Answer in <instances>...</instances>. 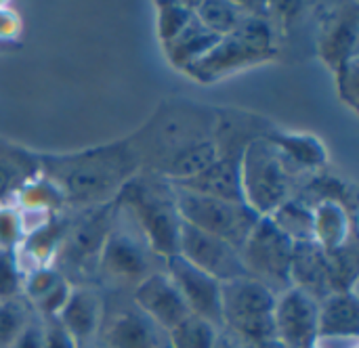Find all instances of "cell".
Segmentation results:
<instances>
[{"label": "cell", "instance_id": "obj_9", "mask_svg": "<svg viewBox=\"0 0 359 348\" xmlns=\"http://www.w3.org/2000/svg\"><path fill=\"white\" fill-rule=\"evenodd\" d=\"M294 242H290L269 216H261L246 237L240 254L248 277L269 288L276 296L292 288L290 263Z\"/></svg>", "mask_w": 359, "mask_h": 348}, {"label": "cell", "instance_id": "obj_16", "mask_svg": "<svg viewBox=\"0 0 359 348\" xmlns=\"http://www.w3.org/2000/svg\"><path fill=\"white\" fill-rule=\"evenodd\" d=\"M267 61H273V59L257 53L255 48L244 44L238 36L229 34V36H223L202 59H198L183 71L200 84H215L227 76H233L255 65H263Z\"/></svg>", "mask_w": 359, "mask_h": 348}, {"label": "cell", "instance_id": "obj_31", "mask_svg": "<svg viewBox=\"0 0 359 348\" xmlns=\"http://www.w3.org/2000/svg\"><path fill=\"white\" fill-rule=\"evenodd\" d=\"M34 315L36 313L23 296L0 302V348L13 347Z\"/></svg>", "mask_w": 359, "mask_h": 348}, {"label": "cell", "instance_id": "obj_10", "mask_svg": "<svg viewBox=\"0 0 359 348\" xmlns=\"http://www.w3.org/2000/svg\"><path fill=\"white\" fill-rule=\"evenodd\" d=\"M179 256H183L187 263H191L219 284H227L246 275L240 250L215 235L185 225L183 221L179 235Z\"/></svg>", "mask_w": 359, "mask_h": 348}, {"label": "cell", "instance_id": "obj_23", "mask_svg": "<svg viewBox=\"0 0 359 348\" xmlns=\"http://www.w3.org/2000/svg\"><path fill=\"white\" fill-rule=\"evenodd\" d=\"M313 244H318L324 252H334L345 248L353 239V214L337 204L322 202L313 208Z\"/></svg>", "mask_w": 359, "mask_h": 348}, {"label": "cell", "instance_id": "obj_8", "mask_svg": "<svg viewBox=\"0 0 359 348\" xmlns=\"http://www.w3.org/2000/svg\"><path fill=\"white\" fill-rule=\"evenodd\" d=\"M175 187V185H172ZM177 210L185 225H191L208 235H215L236 250H242L246 237L261 216H257L244 202H227L187 189L175 187Z\"/></svg>", "mask_w": 359, "mask_h": 348}, {"label": "cell", "instance_id": "obj_25", "mask_svg": "<svg viewBox=\"0 0 359 348\" xmlns=\"http://www.w3.org/2000/svg\"><path fill=\"white\" fill-rule=\"evenodd\" d=\"M294 195L309 208L322 202H337L345 206L351 214H355V189L347 181L328 172H316Z\"/></svg>", "mask_w": 359, "mask_h": 348}, {"label": "cell", "instance_id": "obj_5", "mask_svg": "<svg viewBox=\"0 0 359 348\" xmlns=\"http://www.w3.org/2000/svg\"><path fill=\"white\" fill-rule=\"evenodd\" d=\"M297 172L267 139V134L252 139L240 158L242 200L257 216H269L286 200H290L297 183Z\"/></svg>", "mask_w": 359, "mask_h": 348}, {"label": "cell", "instance_id": "obj_18", "mask_svg": "<svg viewBox=\"0 0 359 348\" xmlns=\"http://www.w3.org/2000/svg\"><path fill=\"white\" fill-rule=\"evenodd\" d=\"M240 158L242 155H236V153H223L194 179L172 183V185L187 189L191 193H200V195H208L217 200L244 202L242 183H240Z\"/></svg>", "mask_w": 359, "mask_h": 348}, {"label": "cell", "instance_id": "obj_41", "mask_svg": "<svg viewBox=\"0 0 359 348\" xmlns=\"http://www.w3.org/2000/svg\"><path fill=\"white\" fill-rule=\"evenodd\" d=\"M80 348H88V347H80Z\"/></svg>", "mask_w": 359, "mask_h": 348}, {"label": "cell", "instance_id": "obj_39", "mask_svg": "<svg viewBox=\"0 0 359 348\" xmlns=\"http://www.w3.org/2000/svg\"><path fill=\"white\" fill-rule=\"evenodd\" d=\"M215 348H236V347H233V344H231V342L221 334V338H219V342H217V347Z\"/></svg>", "mask_w": 359, "mask_h": 348}, {"label": "cell", "instance_id": "obj_6", "mask_svg": "<svg viewBox=\"0 0 359 348\" xmlns=\"http://www.w3.org/2000/svg\"><path fill=\"white\" fill-rule=\"evenodd\" d=\"M114 218L116 204L109 202L103 206L78 210V214L67 221L53 267L69 284L74 275L86 279L88 275L97 273V263L114 227Z\"/></svg>", "mask_w": 359, "mask_h": 348}, {"label": "cell", "instance_id": "obj_7", "mask_svg": "<svg viewBox=\"0 0 359 348\" xmlns=\"http://www.w3.org/2000/svg\"><path fill=\"white\" fill-rule=\"evenodd\" d=\"M156 258L158 256L149 250L133 218L116 206L114 227L101 250L95 275L116 288H135L147 275L158 271L154 263Z\"/></svg>", "mask_w": 359, "mask_h": 348}, {"label": "cell", "instance_id": "obj_19", "mask_svg": "<svg viewBox=\"0 0 359 348\" xmlns=\"http://www.w3.org/2000/svg\"><path fill=\"white\" fill-rule=\"evenodd\" d=\"M40 174L36 151L0 137V206L13 204L19 191Z\"/></svg>", "mask_w": 359, "mask_h": 348}, {"label": "cell", "instance_id": "obj_32", "mask_svg": "<svg viewBox=\"0 0 359 348\" xmlns=\"http://www.w3.org/2000/svg\"><path fill=\"white\" fill-rule=\"evenodd\" d=\"M65 277L50 265V267H38V269H32L23 275V290H21V296L34 305L38 302L42 296H46L50 290H55Z\"/></svg>", "mask_w": 359, "mask_h": 348}, {"label": "cell", "instance_id": "obj_3", "mask_svg": "<svg viewBox=\"0 0 359 348\" xmlns=\"http://www.w3.org/2000/svg\"><path fill=\"white\" fill-rule=\"evenodd\" d=\"M114 204L133 218L158 258L166 260L179 254L181 216L175 187L168 179L151 170H141L122 187Z\"/></svg>", "mask_w": 359, "mask_h": 348}, {"label": "cell", "instance_id": "obj_24", "mask_svg": "<svg viewBox=\"0 0 359 348\" xmlns=\"http://www.w3.org/2000/svg\"><path fill=\"white\" fill-rule=\"evenodd\" d=\"M221 40V36L212 34L210 29H206L196 17L189 21V25L168 44H164V55L168 59V63L177 69H187L191 63H196L198 59H202L217 42Z\"/></svg>", "mask_w": 359, "mask_h": 348}, {"label": "cell", "instance_id": "obj_13", "mask_svg": "<svg viewBox=\"0 0 359 348\" xmlns=\"http://www.w3.org/2000/svg\"><path fill=\"white\" fill-rule=\"evenodd\" d=\"M359 42V15L355 4H343L337 8L324 11L320 19L318 34V55L332 69L358 61Z\"/></svg>", "mask_w": 359, "mask_h": 348}, {"label": "cell", "instance_id": "obj_29", "mask_svg": "<svg viewBox=\"0 0 359 348\" xmlns=\"http://www.w3.org/2000/svg\"><path fill=\"white\" fill-rule=\"evenodd\" d=\"M328 275H330V294L334 292H358V248L355 242L347 244L341 250L326 252Z\"/></svg>", "mask_w": 359, "mask_h": 348}, {"label": "cell", "instance_id": "obj_2", "mask_svg": "<svg viewBox=\"0 0 359 348\" xmlns=\"http://www.w3.org/2000/svg\"><path fill=\"white\" fill-rule=\"evenodd\" d=\"M219 107L172 101L156 109L151 120L130 139L143 170L162 174L185 151L215 139Z\"/></svg>", "mask_w": 359, "mask_h": 348}, {"label": "cell", "instance_id": "obj_33", "mask_svg": "<svg viewBox=\"0 0 359 348\" xmlns=\"http://www.w3.org/2000/svg\"><path fill=\"white\" fill-rule=\"evenodd\" d=\"M23 275L25 273L19 265L17 252L0 250V302L21 296Z\"/></svg>", "mask_w": 359, "mask_h": 348}, {"label": "cell", "instance_id": "obj_14", "mask_svg": "<svg viewBox=\"0 0 359 348\" xmlns=\"http://www.w3.org/2000/svg\"><path fill=\"white\" fill-rule=\"evenodd\" d=\"M97 336L103 348H168L166 332L143 315L133 300L107 315L103 313Z\"/></svg>", "mask_w": 359, "mask_h": 348}, {"label": "cell", "instance_id": "obj_22", "mask_svg": "<svg viewBox=\"0 0 359 348\" xmlns=\"http://www.w3.org/2000/svg\"><path fill=\"white\" fill-rule=\"evenodd\" d=\"M320 338H358L359 300L358 292H334L318 305Z\"/></svg>", "mask_w": 359, "mask_h": 348}, {"label": "cell", "instance_id": "obj_34", "mask_svg": "<svg viewBox=\"0 0 359 348\" xmlns=\"http://www.w3.org/2000/svg\"><path fill=\"white\" fill-rule=\"evenodd\" d=\"M23 237V225L17 208L13 204L0 206V250L17 252Z\"/></svg>", "mask_w": 359, "mask_h": 348}, {"label": "cell", "instance_id": "obj_11", "mask_svg": "<svg viewBox=\"0 0 359 348\" xmlns=\"http://www.w3.org/2000/svg\"><path fill=\"white\" fill-rule=\"evenodd\" d=\"M318 300L299 288L278 294L273 311L276 338L284 348H313L318 334Z\"/></svg>", "mask_w": 359, "mask_h": 348}, {"label": "cell", "instance_id": "obj_30", "mask_svg": "<svg viewBox=\"0 0 359 348\" xmlns=\"http://www.w3.org/2000/svg\"><path fill=\"white\" fill-rule=\"evenodd\" d=\"M156 27L160 44H168L175 40L196 17L194 2H177V0H160L156 2Z\"/></svg>", "mask_w": 359, "mask_h": 348}, {"label": "cell", "instance_id": "obj_38", "mask_svg": "<svg viewBox=\"0 0 359 348\" xmlns=\"http://www.w3.org/2000/svg\"><path fill=\"white\" fill-rule=\"evenodd\" d=\"M44 347V330H42V319L34 315L25 330L19 334L15 344L11 348H42Z\"/></svg>", "mask_w": 359, "mask_h": 348}, {"label": "cell", "instance_id": "obj_12", "mask_svg": "<svg viewBox=\"0 0 359 348\" xmlns=\"http://www.w3.org/2000/svg\"><path fill=\"white\" fill-rule=\"evenodd\" d=\"M164 271L172 279L191 315L202 317L221 330V286L217 279L175 254L164 260Z\"/></svg>", "mask_w": 359, "mask_h": 348}, {"label": "cell", "instance_id": "obj_37", "mask_svg": "<svg viewBox=\"0 0 359 348\" xmlns=\"http://www.w3.org/2000/svg\"><path fill=\"white\" fill-rule=\"evenodd\" d=\"M44 347L42 348H80L78 342L61 328L57 319H42Z\"/></svg>", "mask_w": 359, "mask_h": 348}, {"label": "cell", "instance_id": "obj_15", "mask_svg": "<svg viewBox=\"0 0 359 348\" xmlns=\"http://www.w3.org/2000/svg\"><path fill=\"white\" fill-rule=\"evenodd\" d=\"M130 300L166 334L187 315H191L172 279L166 275L164 267L147 275L139 286H135Z\"/></svg>", "mask_w": 359, "mask_h": 348}, {"label": "cell", "instance_id": "obj_17", "mask_svg": "<svg viewBox=\"0 0 359 348\" xmlns=\"http://www.w3.org/2000/svg\"><path fill=\"white\" fill-rule=\"evenodd\" d=\"M103 313L105 307L101 296L90 286L76 284L72 286L69 296L57 315V321L78 342V347H88V342L99 334Z\"/></svg>", "mask_w": 359, "mask_h": 348}, {"label": "cell", "instance_id": "obj_21", "mask_svg": "<svg viewBox=\"0 0 359 348\" xmlns=\"http://www.w3.org/2000/svg\"><path fill=\"white\" fill-rule=\"evenodd\" d=\"M267 139L280 149V153L286 158V162L292 166L297 174L309 172H322L328 164V151L322 145V141L307 132H286L280 128H271L267 132Z\"/></svg>", "mask_w": 359, "mask_h": 348}, {"label": "cell", "instance_id": "obj_36", "mask_svg": "<svg viewBox=\"0 0 359 348\" xmlns=\"http://www.w3.org/2000/svg\"><path fill=\"white\" fill-rule=\"evenodd\" d=\"M21 29H23V21H21L19 13L11 4L0 2V44L19 48L21 46V42H19Z\"/></svg>", "mask_w": 359, "mask_h": 348}, {"label": "cell", "instance_id": "obj_26", "mask_svg": "<svg viewBox=\"0 0 359 348\" xmlns=\"http://www.w3.org/2000/svg\"><path fill=\"white\" fill-rule=\"evenodd\" d=\"M271 223L294 244L313 242V210L297 195L286 200L269 214Z\"/></svg>", "mask_w": 359, "mask_h": 348}, {"label": "cell", "instance_id": "obj_35", "mask_svg": "<svg viewBox=\"0 0 359 348\" xmlns=\"http://www.w3.org/2000/svg\"><path fill=\"white\" fill-rule=\"evenodd\" d=\"M359 67L358 61H351L347 65H343L341 69L334 71V84H337V92L339 99L351 109L358 111L359 105Z\"/></svg>", "mask_w": 359, "mask_h": 348}, {"label": "cell", "instance_id": "obj_27", "mask_svg": "<svg viewBox=\"0 0 359 348\" xmlns=\"http://www.w3.org/2000/svg\"><path fill=\"white\" fill-rule=\"evenodd\" d=\"M166 338L168 348H215L221 338V330L202 317L187 315L166 334Z\"/></svg>", "mask_w": 359, "mask_h": 348}, {"label": "cell", "instance_id": "obj_40", "mask_svg": "<svg viewBox=\"0 0 359 348\" xmlns=\"http://www.w3.org/2000/svg\"><path fill=\"white\" fill-rule=\"evenodd\" d=\"M6 50H15V46H6V44H0V53H6Z\"/></svg>", "mask_w": 359, "mask_h": 348}, {"label": "cell", "instance_id": "obj_4", "mask_svg": "<svg viewBox=\"0 0 359 348\" xmlns=\"http://www.w3.org/2000/svg\"><path fill=\"white\" fill-rule=\"evenodd\" d=\"M276 294L244 275L221 286V334L236 348H284L276 338Z\"/></svg>", "mask_w": 359, "mask_h": 348}, {"label": "cell", "instance_id": "obj_1", "mask_svg": "<svg viewBox=\"0 0 359 348\" xmlns=\"http://www.w3.org/2000/svg\"><path fill=\"white\" fill-rule=\"evenodd\" d=\"M42 176L59 191L65 208L109 204L143 170L130 137L69 153H38Z\"/></svg>", "mask_w": 359, "mask_h": 348}, {"label": "cell", "instance_id": "obj_20", "mask_svg": "<svg viewBox=\"0 0 359 348\" xmlns=\"http://www.w3.org/2000/svg\"><path fill=\"white\" fill-rule=\"evenodd\" d=\"M290 284L292 288L303 290L318 302L330 294V275L326 252L313 244H294L292 263H290Z\"/></svg>", "mask_w": 359, "mask_h": 348}, {"label": "cell", "instance_id": "obj_28", "mask_svg": "<svg viewBox=\"0 0 359 348\" xmlns=\"http://www.w3.org/2000/svg\"><path fill=\"white\" fill-rule=\"evenodd\" d=\"M194 13L196 19L210 29L217 36H229L236 25L242 19V8L238 2H225V0H202L194 2Z\"/></svg>", "mask_w": 359, "mask_h": 348}]
</instances>
